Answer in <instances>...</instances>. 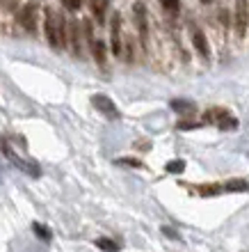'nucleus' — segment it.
Returning <instances> with one entry per match:
<instances>
[{"label":"nucleus","instance_id":"nucleus-23","mask_svg":"<svg viewBox=\"0 0 249 252\" xmlns=\"http://www.w3.org/2000/svg\"><path fill=\"white\" fill-rule=\"evenodd\" d=\"M19 0H0V7H5V9H14Z\"/></svg>","mask_w":249,"mask_h":252},{"label":"nucleus","instance_id":"nucleus-5","mask_svg":"<svg viewBox=\"0 0 249 252\" xmlns=\"http://www.w3.org/2000/svg\"><path fill=\"white\" fill-rule=\"evenodd\" d=\"M110 46L114 55H124V37H121V14L112 16V30H110Z\"/></svg>","mask_w":249,"mask_h":252},{"label":"nucleus","instance_id":"nucleus-25","mask_svg":"<svg viewBox=\"0 0 249 252\" xmlns=\"http://www.w3.org/2000/svg\"><path fill=\"white\" fill-rule=\"evenodd\" d=\"M203 5H210V2H215V0H201Z\"/></svg>","mask_w":249,"mask_h":252},{"label":"nucleus","instance_id":"nucleus-1","mask_svg":"<svg viewBox=\"0 0 249 252\" xmlns=\"http://www.w3.org/2000/svg\"><path fill=\"white\" fill-rule=\"evenodd\" d=\"M46 21H44V28H46V39L53 48H62L66 46V28H64V19L55 14L53 9L44 12Z\"/></svg>","mask_w":249,"mask_h":252},{"label":"nucleus","instance_id":"nucleus-19","mask_svg":"<svg viewBox=\"0 0 249 252\" xmlns=\"http://www.w3.org/2000/svg\"><path fill=\"white\" fill-rule=\"evenodd\" d=\"M160 5L165 7V12H169V14L181 12V2H178V0H160Z\"/></svg>","mask_w":249,"mask_h":252},{"label":"nucleus","instance_id":"nucleus-8","mask_svg":"<svg viewBox=\"0 0 249 252\" xmlns=\"http://www.w3.org/2000/svg\"><path fill=\"white\" fill-rule=\"evenodd\" d=\"M192 46L197 48V53L201 55L203 60H208V58H210L208 39H206V34H203L199 28H194V26H192Z\"/></svg>","mask_w":249,"mask_h":252},{"label":"nucleus","instance_id":"nucleus-9","mask_svg":"<svg viewBox=\"0 0 249 252\" xmlns=\"http://www.w3.org/2000/svg\"><path fill=\"white\" fill-rule=\"evenodd\" d=\"M66 41L71 46L73 55L80 58V32H78V21H69L66 23Z\"/></svg>","mask_w":249,"mask_h":252},{"label":"nucleus","instance_id":"nucleus-17","mask_svg":"<svg viewBox=\"0 0 249 252\" xmlns=\"http://www.w3.org/2000/svg\"><path fill=\"white\" fill-rule=\"evenodd\" d=\"M165 170H167V172L169 174H181L185 170V163L181 158H176V160H169V163H167V165H165Z\"/></svg>","mask_w":249,"mask_h":252},{"label":"nucleus","instance_id":"nucleus-6","mask_svg":"<svg viewBox=\"0 0 249 252\" xmlns=\"http://www.w3.org/2000/svg\"><path fill=\"white\" fill-rule=\"evenodd\" d=\"M0 152H2V156H7V158L12 160V163L19 167L21 172H28L30 177H39V170H37V165H34V163H26V160H21L19 156L12 152V147H9V145H2V147H0Z\"/></svg>","mask_w":249,"mask_h":252},{"label":"nucleus","instance_id":"nucleus-20","mask_svg":"<svg viewBox=\"0 0 249 252\" xmlns=\"http://www.w3.org/2000/svg\"><path fill=\"white\" fill-rule=\"evenodd\" d=\"M62 5H64L69 12H78L80 7H83V0H62Z\"/></svg>","mask_w":249,"mask_h":252},{"label":"nucleus","instance_id":"nucleus-15","mask_svg":"<svg viewBox=\"0 0 249 252\" xmlns=\"http://www.w3.org/2000/svg\"><path fill=\"white\" fill-rule=\"evenodd\" d=\"M92 55H94V60L99 62L101 66L105 64V44L101 39L94 41V46H92Z\"/></svg>","mask_w":249,"mask_h":252},{"label":"nucleus","instance_id":"nucleus-12","mask_svg":"<svg viewBox=\"0 0 249 252\" xmlns=\"http://www.w3.org/2000/svg\"><path fill=\"white\" fill-rule=\"evenodd\" d=\"M110 0H92V12L96 16V23H105V12H108Z\"/></svg>","mask_w":249,"mask_h":252},{"label":"nucleus","instance_id":"nucleus-18","mask_svg":"<svg viewBox=\"0 0 249 252\" xmlns=\"http://www.w3.org/2000/svg\"><path fill=\"white\" fill-rule=\"evenodd\" d=\"M32 232L37 234L39 239H44V241H51L53 239L51 229H48V227H44V225H39V222H34V225H32Z\"/></svg>","mask_w":249,"mask_h":252},{"label":"nucleus","instance_id":"nucleus-16","mask_svg":"<svg viewBox=\"0 0 249 252\" xmlns=\"http://www.w3.org/2000/svg\"><path fill=\"white\" fill-rule=\"evenodd\" d=\"M94 243H96V248L103 252H119V243H114L112 239H96Z\"/></svg>","mask_w":249,"mask_h":252},{"label":"nucleus","instance_id":"nucleus-14","mask_svg":"<svg viewBox=\"0 0 249 252\" xmlns=\"http://www.w3.org/2000/svg\"><path fill=\"white\" fill-rule=\"evenodd\" d=\"M220 192H224V184H208V186L199 188V195H203V197H215Z\"/></svg>","mask_w":249,"mask_h":252},{"label":"nucleus","instance_id":"nucleus-13","mask_svg":"<svg viewBox=\"0 0 249 252\" xmlns=\"http://www.w3.org/2000/svg\"><path fill=\"white\" fill-rule=\"evenodd\" d=\"M224 192H249V181L233 179L224 184Z\"/></svg>","mask_w":249,"mask_h":252},{"label":"nucleus","instance_id":"nucleus-2","mask_svg":"<svg viewBox=\"0 0 249 252\" xmlns=\"http://www.w3.org/2000/svg\"><path fill=\"white\" fill-rule=\"evenodd\" d=\"M133 12H135V23H138V30H139V41H142V46H144V51H146V48H149V26H146L144 2H135Z\"/></svg>","mask_w":249,"mask_h":252},{"label":"nucleus","instance_id":"nucleus-4","mask_svg":"<svg viewBox=\"0 0 249 252\" xmlns=\"http://www.w3.org/2000/svg\"><path fill=\"white\" fill-rule=\"evenodd\" d=\"M19 26L23 30H28L30 34L37 32V5L34 2H28L19 12Z\"/></svg>","mask_w":249,"mask_h":252},{"label":"nucleus","instance_id":"nucleus-22","mask_svg":"<svg viewBox=\"0 0 249 252\" xmlns=\"http://www.w3.org/2000/svg\"><path fill=\"white\" fill-rule=\"evenodd\" d=\"M197 122H178L176 128H181V131H192V128H197Z\"/></svg>","mask_w":249,"mask_h":252},{"label":"nucleus","instance_id":"nucleus-11","mask_svg":"<svg viewBox=\"0 0 249 252\" xmlns=\"http://www.w3.org/2000/svg\"><path fill=\"white\" fill-rule=\"evenodd\" d=\"M229 110H226V108H210L208 113L203 115V122H206V124H222L224 120H226V117H229Z\"/></svg>","mask_w":249,"mask_h":252},{"label":"nucleus","instance_id":"nucleus-7","mask_svg":"<svg viewBox=\"0 0 249 252\" xmlns=\"http://www.w3.org/2000/svg\"><path fill=\"white\" fill-rule=\"evenodd\" d=\"M247 23H249V12H247V0H236V32L238 37H245L247 32Z\"/></svg>","mask_w":249,"mask_h":252},{"label":"nucleus","instance_id":"nucleus-24","mask_svg":"<svg viewBox=\"0 0 249 252\" xmlns=\"http://www.w3.org/2000/svg\"><path fill=\"white\" fill-rule=\"evenodd\" d=\"M163 234L165 236H171V239H178V234L174 229H169V227H163Z\"/></svg>","mask_w":249,"mask_h":252},{"label":"nucleus","instance_id":"nucleus-3","mask_svg":"<svg viewBox=\"0 0 249 252\" xmlns=\"http://www.w3.org/2000/svg\"><path fill=\"white\" fill-rule=\"evenodd\" d=\"M92 103L96 106V110L99 113H103L108 120H119V108L114 106V101L110 99V96H105V94H94L92 96Z\"/></svg>","mask_w":249,"mask_h":252},{"label":"nucleus","instance_id":"nucleus-21","mask_svg":"<svg viewBox=\"0 0 249 252\" xmlns=\"http://www.w3.org/2000/svg\"><path fill=\"white\" fill-rule=\"evenodd\" d=\"M117 165H128V167H142V160H138V158H117Z\"/></svg>","mask_w":249,"mask_h":252},{"label":"nucleus","instance_id":"nucleus-10","mask_svg":"<svg viewBox=\"0 0 249 252\" xmlns=\"http://www.w3.org/2000/svg\"><path fill=\"white\" fill-rule=\"evenodd\" d=\"M169 106H171V110L174 113H178V115H188V117H192V115L197 113V106L192 103V101H188V99H171L169 101Z\"/></svg>","mask_w":249,"mask_h":252}]
</instances>
